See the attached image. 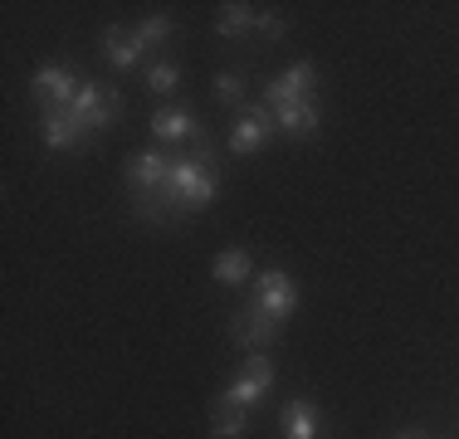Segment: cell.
I'll list each match as a JSON object with an SVG mask.
<instances>
[{
  "mask_svg": "<svg viewBox=\"0 0 459 439\" xmlns=\"http://www.w3.org/2000/svg\"><path fill=\"white\" fill-rule=\"evenodd\" d=\"M79 73L69 69V64H45V69L30 79V98L39 103V113H64V108L79 98Z\"/></svg>",
  "mask_w": 459,
  "mask_h": 439,
  "instance_id": "cell-1",
  "label": "cell"
},
{
  "mask_svg": "<svg viewBox=\"0 0 459 439\" xmlns=\"http://www.w3.org/2000/svg\"><path fill=\"white\" fill-rule=\"evenodd\" d=\"M69 113H74V123L93 137V132H103L117 113H123V98H117L113 88H103V83H83L79 98L69 103Z\"/></svg>",
  "mask_w": 459,
  "mask_h": 439,
  "instance_id": "cell-2",
  "label": "cell"
},
{
  "mask_svg": "<svg viewBox=\"0 0 459 439\" xmlns=\"http://www.w3.org/2000/svg\"><path fill=\"white\" fill-rule=\"evenodd\" d=\"M274 132H279L274 108L245 103V108H239V117H235V127H230V151H235V157H249V151H259Z\"/></svg>",
  "mask_w": 459,
  "mask_h": 439,
  "instance_id": "cell-3",
  "label": "cell"
},
{
  "mask_svg": "<svg viewBox=\"0 0 459 439\" xmlns=\"http://www.w3.org/2000/svg\"><path fill=\"white\" fill-rule=\"evenodd\" d=\"M269 386H274V361H269V351H249V357H245V376H239L235 386H225L221 400L249 410L255 400H264V395H269Z\"/></svg>",
  "mask_w": 459,
  "mask_h": 439,
  "instance_id": "cell-4",
  "label": "cell"
},
{
  "mask_svg": "<svg viewBox=\"0 0 459 439\" xmlns=\"http://www.w3.org/2000/svg\"><path fill=\"white\" fill-rule=\"evenodd\" d=\"M249 303H255L264 317L283 323V317H293V307H299V288H293V279L283 269H264L255 279V298H249Z\"/></svg>",
  "mask_w": 459,
  "mask_h": 439,
  "instance_id": "cell-5",
  "label": "cell"
},
{
  "mask_svg": "<svg viewBox=\"0 0 459 439\" xmlns=\"http://www.w3.org/2000/svg\"><path fill=\"white\" fill-rule=\"evenodd\" d=\"M225 337H230L235 347H245V351H264V347L279 337V323H274V317H264L255 303H249V307H239V313H230Z\"/></svg>",
  "mask_w": 459,
  "mask_h": 439,
  "instance_id": "cell-6",
  "label": "cell"
},
{
  "mask_svg": "<svg viewBox=\"0 0 459 439\" xmlns=\"http://www.w3.org/2000/svg\"><path fill=\"white\" fill-rule=\"evenodd\" d=\"M171 167H177V157H167V151H133V157H127V181H133L137 201L161 195V185H167Z\"/></svg>",
  "mask_w": 459,
  "mask_h": 439,
  "instance_id": "cell-7",
  "label": "cell"
},
{
  "mask_svg": "<svg viewBox=\"0 0 459 439\" xmlns=\"http://www.w3.org/2000/svg\"><path fill=\"white\" fill-rule=\"evenodd\" d=\"M313 83H318V69L313 64H293V69H283L279 79L264 83V108H289V103H308L313 98Z\"/></svg>",
  "mask_w": 459,
  "mask_h": 439,
  "instance_id": "cell-8",
  "label": "cell"
},
{
  "mask_svg": "<svg viewBox=\"0 0 459 439\" xmlns=\"http://www.w3.org/2000/svg\"><path fill=\"white\" fill-rule=\"evenodd\" d=\"M83 137H89V132L74 123L69 108H64V113H45V117H39V142H45V147H54V151H74V147H83Z\"/></svg>",
  "mask_w": 459,
  "mask_h": 439,
  "instance_id": "cell-9",
  "label": "cell"
},
{
  "mask_svg": "<svg viewBox=\"0 0 459 439\" xmlns=\"http://www.w3.org/2000/svg\"><path fill=\"white\" fill-rule=\"evenodd\" d=\"M98 44H103V54H108V64H113V69H123V73H133L137 64H142V44H137V35L133 30H117V25H108L103 35H98Z\"/></svg>",
  "mask_w": 459,
  "mask_h": 439,
  "instance_id": "cell-10",
  "label": "cell"
},
{
  "mask_svg": "<svg viewBox=\"0 0 459 439\" xmlns=\"http://www.w3.org/2000/svg\"><path fill=\"white\" fill-rule=\"evenodd\" d=\"M152 132H157V142H195L205 127L191 108H161V113L152 117Z\"/></svg>",
  "mask_w": 459,
  "mask_h": 439,
  "instance_id": "cell-11",
  "label": "cell"
},
{
  "mask_svg": "<svg viewBox=\"0 0 459 439\" xmlns=\"http://www.w3.org/2000/svg\"><path fill=\"white\" fill-rule=\"evenodd\" d=\"M274 123H279V132L283 137H293V142H303V137H313V132H318V103H289V108H274Z\"/></svg>",
  "mask_w": 459,
  "mask_h": 439,
  "instance_id": "cell-12",
  "label": "cell"
},
{
  "mask_svg": "<svg viewBox=\"0 0 459 439\" xmlns=\"http://www.w3.org/2000/svg\"><path fill=\"white\" fill-rule=\"evenodd\" d=\"M255 5H245V0H230V5H221V15H215V35L221 39H245L249 30H255Z\"/></svg>",
  "mask_w": 459,
  "mask_h": 439,
  "instance_id": "cell-13",
  "label": "cell"
},
{
  "mask_svg": "<svg viewBox=\"0 0 459 439\" xmlns=\"http://www.w3.org/2000/svg\"><path fill=\"white\" fill-rule=\"evenodd\" d=\"M283 439H318V405L313 400L283 405Z\"/></svg>",
  "mask_w": 459,
  "mask_h": 439,
  "instance_id": "cell-14",
  "label": "cell"
},
{
  "mask_svg": "<svg viewBox=\"0 0 459 439\" xmlns=\"http://www.w3.org/2000/svg\"><path fill=\"white\" fill-rule=\"evenodd\" d=\"M245 430H249V410L225 405L221 395H215V405H211V439H239Z\"/></svg>",
  "mask_w": 459,
  "mask_h": 439,
  "instance_id": "cell-15",
  "label": "cell"
},
{
  "mask_svg": "<svg viewBox=\"0 0 459 439\" xmlns=\"http://www.w3.org/2000/svg\"><path fill=\"white\" fill-rule=\"evenodd\" d=\"M249 273H255V263H249L245 249H225L221 259H215V283H225V288H235V283H245Z\"/></svg>",
  "mask_w": 459,
  "mask_h": 439,
  "instance_id": "cell-16",
  "label": "cell"
},
{
  "mask_svg": "<svg viewBox=\"0 0 459 439\" xmlns=\"http://www.w3.org/2000/svg\"><path fill=\"white\" fill-rule=\"evenodd\" d=\"M133 35H137L142 49H157V44L171 39V20H167V15H147V20H142V25L133 30Z\"/></svg>",
  "mask_w": 459,
  "mask_h": 439,
  "instance_id": "cell-17",
  "label": "cell"
},
{
  "mask_svg": "<svg viewBox=\"0 0 459 439\" xmlns=\"http://www.w3.org/2000/svg\"><path fill=\"white\" fill-rule=\"evenodd\" d=\"M177 83H181V69L171 59H161V64H152V69H147V88H152V93L167 98V93H177Z\"/></svg>",
  "mask_w": 459,
  "mask_h": 439,
  "instance_id": "cell-18",
  "label": "cell"
},
{
  "mask_svg": "<svg viewBox=\"0 0 459 439\" xmlns=\"http://www.w3.org/2000/svg\"><path fill=\"white\" fill-rule=\"evenodd\" d=\"M215 98L225 108H245V73H215Z\"/></svg>",
  "mask_w": 459,
  "mask_h": 439,
  "instance_id": "cell-19",
  "label": "cell"
},
{
  "mask_svg": "<svg viewBox=\"0 0 459 439\" xmlns=\"http://www.w3.org/2000/svg\"><path fill=\"white\" fill-rule=\"evenodd\" d=\"M186 157H195V161H201V167H221V147H215V142H211V132H201V137H195L191 142V151H186Z\"/></svg>",
  "mask_w": 459,
  "mask_h": 439,
  "instance_id": "cell-20",
  "label": "cell"
},
{
  "mask_svg": "<svg viewBox=\"0 0 459 439\" xmlns=\"http://www.w3.org/2000/svg\"><path fill=\"white\" fill-rule=\"evenodd\" d=\"M255 30H259L264 39H283V30H289V25H283V15H274V10H259V15H255Z\"/></svg>",
  "mask_w": 459,
  "mask_h": 439,
  "instance_id": "cell-21",
  "label": "cell"
},
{
  "mask_svg": "<svg viewBox=\"0 0 459 439\" xmlns=\"http://www.w3.org/2000/svg\"><path fill=\"white\" fill-rule=\"evenodd\" d=\"M396 439H430V435H415V430H401Z\"/></svg>",
  "mask_w": 459,
  "mask_h": 439,
  "instance_id": "cell-22",
  "label": "cell"
}]
</instances>
